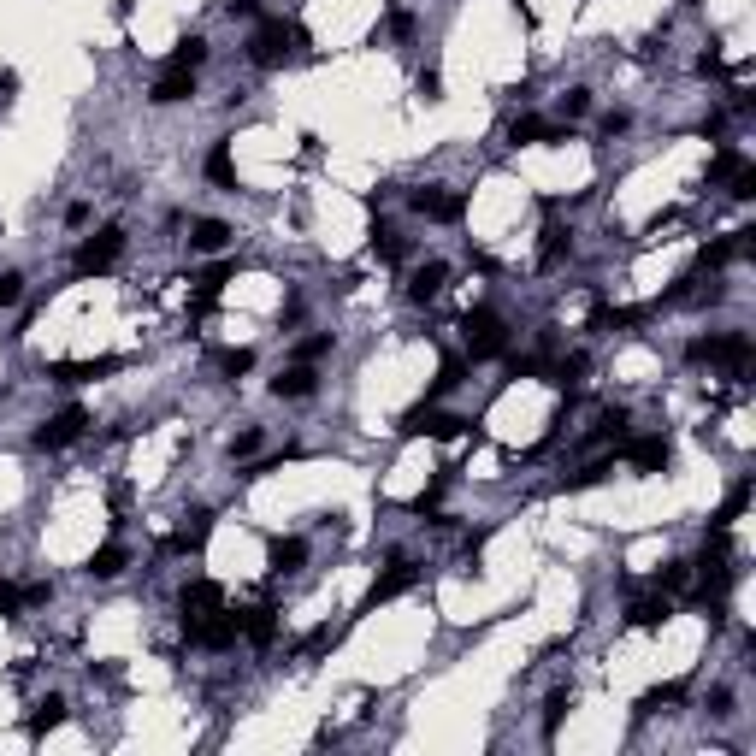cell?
Segmentation results:
<instances>
[{"label": "cell", "instance_id": "6da1fadb", "mask_svg": "<svg viewBox=\"0 0 756 756\" xmlns=\"http://www.w3.org/2000/svg\"><path fill=\"white\" fill-rule=\"evenodd\" d=\"M302 48H308V30H302V24L266 18V24L254 30V42H249V60L260 65V71H272V65H284L290 54H302Z\"/></svg>", "mask_w": 756, "mask_h": 756}, {"label": "cell", "instance_id": "7a4b0ae2", "mask_svg": "<svg viewBox=\"0 0 756 756\" xmlns=\"http://www.w3.org/2000/svg\"><path fill=\"white\" fill-rule=\"evenodd\" d=\"M751 337L745 331H721V337H697L692 349H686V361H709V367H733V373H745L751 367Z\"/></svg>", "mask_w": 756, "mask_h": 756}, {"label": "cell", "instance_id": "3957f363", "mask_svg": "<svg viewBox=\"0 0 756 756\" xmlns=\"http://www.w3.org/2000/svg\"><path fill=\"white\" fill-rule=\"evenodd\" d=\"M461 337H467V355H473V361H497L508 349V325H503V314H491V308H473V314L461 319Z\"/></svg>", "mask_w": 756, "mask_h": 756}, {"label": "cell", "instance_id": "277c9868", "mask_svg": "<svg viewBox=\"0 0 756 756\" xmlns=\"http://www.w3.org/2000/svg\"><path fill=\"white\" fill-rule=\"evenodd\" d=\"M119 254H125V231H119V225H107L101 237H89V243L77 249V278H101V272H113V266H119Z\"/></svg>", "mask_w": 756, "mask_h": 756}, {"label": "cell", "instance_id": "5b68a950", "mask_svg": "<svg viewBox=\"0 0 756 756\" xmlns=\"http://www.w3.org/2000/svg\"><path fill=\"white\" fill-rule=\"evenodd\" d=\"M402 438H461L467 432V420H455V414H443L432 402H420V408H408L402 414V426H396Z\"/></svg>", "mask_w": 756, "mask_h": 756}, {"label": "cell", "instance_id": "8992f818", "mask_svg": "<svg viewBox=\"0 0 756 756\" xmlns=\"http://www.w3.org/2000/svg\"><path fill=\"white\" fill-rule=\"evenodd\" d=\"M89 432V408H60V414H48L42 426H36V449H65V443H77Z\"/></svg>", "mask_w": 756, "mask_h": 756}, {"label": "cell", "instance_id": "52a82bcc", "mask_svg": "<svg viewBox=\"0 0 756 756\" xmlns=\"http://www.w3.org/2000/svg\"><path fill=\"white\" fill-rule=\"evenodd\" d=\"M408 207H414L420 219H432V225H455V219L467 213V201H461L455 189H443V184H426V189H414V195H408Z\"/></svg>", "mask_w": 756, "mask_h": 756}, {"label": "cell", "instance_id": "ba28073f", "mask_svg": "<svg viewBox=\"0 0 756 756\" xmlns=\"http://www.w3.org/2000/svg\"><path fill=\"white\" fill-rule=\"evenodd\" d=\"M414 585H420V562L396 556V562L373 579V591H367V603H361V609H378V603H390V597H402V591H414Z\"/></svg>", "mask_w": 756, "mask_h": 756}, {"label": "cell", "instance_id": "9c48e42d", "mask_svg": "<svg viewBox=\"0 0 756 756\" xmlns=\"http://www.w3.org/2000/svg\"><path fill=\"white\" fill-rule=\"evenodd\" d=\"M184 632H189V644H201V650H231L243 632H237V615H201V621H184Z\"/></svg>", "mask_w": 756, "mask_h": 756}, {"label": "cell", "instance_id": "30bf717a", "mask_svg": "<svg viewBox=\"0 0 756 756\" xmlns=\"http://www.w3.org/2000/svg\"><path fill=\"white\" fill-rule=\"evenodd\" d=\"M178 603H184V621H201V615H219V609H225V585H219V579H189V585H184V597H178Z\"/></svg>", "mask_w": 756, "mask_h": 756}, {"label": "cell", "instance_id": "8fae6325", "mask_svg": "<svg viewBox=\"0 0 756 756\" xmlns=\"http://www.w3.org/2000/svg\"><path fill=\"white\" fill-rule=\"evenodd\" d=\"M119 367H125L119 355H101V361H54L48 378L54 384H89V378H107V373H119Z\"/></svg>", "mask_w": 756, "mask_h": 756}, {"label": "cell", "instance_id": "7c38bea8", "mask_svg": "<svg viewBox=\"0 0 756 756\" xmlns=\"http://www.w3.org/2000/svg\"><path fill=\"white\" fill-rule=\"evenodd\" d=\"M189 95H195V71H178V65H166V71L154 77V89H148L154 107H178V101H189Z\"/></svg>", "mask_w": 756, "mask_h": 756}, {"label": "cell", "instance_id": "4fadbf2b", "mask_svg": "<svg viewBox=\"0 0 756 756\" xmlns=\"http://www.w3.org/2000/svg\"><path fill=\"white\" fill-rule=\"evenodd\" d=\"M319 390V373L308 361H296V367H284V373L272 378V396H284V402H302V396H314Z\"/></svg>", "mask_w": 756, "mask_h": 756}, {"label": "cell", "instance_id": "5bb4252c", "mask_svg": "<svg viewBox=\"0 0 756 756\" xmlns=\"http://www.w3.org/2000/svg\"><path fill=\"white\" fill-rule=\"evenodd\" d=\"M627 461L638 473H662L674 461V449H668V438H638V443H627Z\"/></svg>", "mask_w": 756, "mask_h": 756}, {"label": "cell", "instance_id": "9a60e30c", "mask_svg": "<svg viewBox=\"0 0 756 756\" xmlns=\"http://www.w3.org/2000/svg\"><path fill=\"white\" fill-rule=\"evenodd\" d=\"M443 284H449V266H443V260H426V266L408 278V296H414V302H438Z\"/></svg>", "mask_w": 756, "mask_h": 756}, {"label": "cell", "instance_id": "2e32d148", "mask_svg": "<svg viewBox=\"0 0 756 756\" xmlns=\"http://www.w3.org/2000/svg\"><path fill=\"white\" fill-rule=\"evenodd\" d=\"M237 632H243L249 644L266 650V644L278 638V609H266V603H260V609H249V615H237Z\"/></svg>", "mask_w": 756, "mask_h": 756}, {"label": "cell", "instance_id": "e0dca14e", "mask_svg": "<svg viewBox=\"0 0 756 756\" xmlns=\"http://www.w3.org/2000/svg\"><path fill=\"white\" fill-rule=\"evenodd\" d=\"M508 142H514V148H532V142H567V136L550 125V119H532V113H526V119L508 125Z\"/></svg>", "mask_w": 756, "mask_h": 756}, {"label": "cell", "instance_id": "ac0fdd59", "mask_svg": "<svg viewBox=\"0 0 756 756\" xmlns=\"http://www.w3.org/2000/svg\"><path fill=\"white\" fill-rule=\"evenodd\" d=\"M225 243H231V225L225 219H195L189 225V249L195 254H219Z\"/></svg>", "mask_w": 756, "mask_h": 756}, {"label": "cell", "instance_id": "d6986e66", "mask_svg": "<svg viewBox=\"0 0 756 756\" xmlns=\"http://www.w3.org/2000/svg\"><path fill=\"white\" fill-rule=\"evenodd\" d=\"M207 532H213V514H195V526H184V532L166 538V556H195V550H207Z\"/></svg>", "mask_w": 756, "mask_h": 756}, {"label": "cell", "instance_id": "ffe728a7", "mask_svg": "<svg viewBox=\"0 0 756 756\" xmlns=\"http://www.w3.org/2000/svg\"><path fill=\"white\" fill-rule=\"evenodd\" d=\"M302 562H308V544L302 538H272V550H266V567L272 573H296Z\"/></svg>", "mask_w": 756, "mask_h": 756}, {"label": "cell", "instance_id": "44dd1931", "mask_svg": "<svg viewBox=\"0 0 756 756\" xmlns=\"http://www.w3.org/2000/svg\"><path fill=\"white\" fill-rule=\"evenodd\" d=\"M674 609H668V597H638L627 609V627H638V632H656L662 621H668Z\"/></svg>", "mask_w": 756, "mask_h": 756}, {"label": "cell", "instance_id": "7402d4cb", "mask_svg": "<svg viewBox=\"0 0 756 756\" xmlns=\"http://www.w3.org/2000/svg\"><path fill=\"white\" fill-rule=\"evenodd\" d=\"M231 284V260H219L213 272H201V284H195V314H207L213 302H219V290Z\"/></svg>", "mask_w": 756, "mask_h": 756}, {"label": "cell", "instance_id": "603a6c76", "mask_svg": "<svg viewBox=\"0 0 756 756\" xmlns=\"http://www.w3.org/2000/svg\"><path fill=\"white\" fill-rule=\"evenodd\" d=\"M125 544H101V550H95V556H89V579H119V573H125Z\"/></svg>", "mask_w": 756, "mask_h": 756}, {"label": "cell", "instance_id": "cb8c5ba5", "mask_svg": "<svg viewBox=\"0 0 756 756\" xmlns=\"http://www.w3.org/2000/svg\"><path fill=\"white\" fill-rule=\"evenodd\" d=\"M207 178L219 189H237V166H231V142H213L207 148Z\"/></svg>", "mask_w": 756, "mask_h": 756}, {"label": "cell", "instance_id": "d4e9b609", "mask_svg": "<svg viewBox=\"0 0 756 756\" xmlns=\"http://www.w3.org/2000/svg\"><path fill=\"white\" fill-rule=\"evenodd\" d=\"M567 254H573V231L550 225V231H544V243H538V266H562Z\"/></svg>", "mask_w": 756, "mask_h": 756}, {"label": "cell", "instance_id": "484cf974", "mask_svg": "<svg viewBox=\"0 0 756 756\" xmlns=\"http://www.w3.org/2000/svg\"><path fill=\"white\" fill-rule=\"evenodd\" d=\"M745 508H751V479H739V485L727 491V503H721L715 514H709V526H733V520H739Z\"/></svg>", "mask_w": 756, "mask_h": 756}, {"label": "cell", "instance_id": "4316f807", "mask_svg": "<svg viewBox=\"0 0 756 756\" xmlns=\"http://www.w3.org/2000/svg\"><path fill=\"white\" fill-rule=\"evenodd\" d=\"M680 697H686V686H680V680H668V686H656V692L638 697V703H632V715L644 721V715H656V709H668V703H680Z\"/></svg>", "mask_w": 756, "mask_h": 756}, {"label": "cell", "instance_id": "83f0119b", "mask_svg": "<svg viewBox=\"0 0 756 756\" xmlns=\"http://www.w3.org/2000/svg\"><path fill=\"white\" fill-rule=\"evenodd\" d=\"M644 314H650V308H597V314H591V331H627V325H638Z\"/></svg>", "mask_w": 756, "mask_h": 756}, {"label": "cell", "instance_id": "f1b7e54d", "mask_svg": "<svg viewBox=\"0 0 756 756\" xmlns=\"http://www.w3.org/2000/svg\"><path fill=\"white\" fill-rule=\"evenodd\" d=\"M201 60H207V42H201V36H184V42L166 54V65H178V71H195Z\"/></svg>", "mask_w": 756, "mask_h": 756}, {"label": "cell", "instance_id": "f546056e", "mask_svg": "<svg viewBox=\"0 0 756 756\" xmlns=\"http://www.w3.org/2000/svg\"><path fill=\"white\" fill-rule=\"evenodd\" d=\"M609 473H615L609 461H591V467H579V473H567V479H562V491H591V485H603Z\"/></svg>", "mask_w": 756, "mask_h": 756}, {"label": "cell", "instance_id": "4dcf8cb0", "mask_svg": "<svg viewBox=\"0 0 756 756\" xmlns=\"http://www.w3.org/2000/svg\"><path fill=\"white\" fill-rule=\"evenodd\" d=\"M461 373H467V361H461V355H443L438 378H432V402H438V396H449V390L461 384Z\"/></svg>", "mask_w": 756, "mask_h": 756}, {"label": "cell", "instance_id": "1f68e13d", "mask_svg": "<svg viewBox=\"0 0 756 756\" xmlns=\"http://www.w3.org/2000/svg\"><path fill=\"white\" fill-rule=\"evenodd\" d=\"M60 721H65V703H60V697H42V703H36V715H30V733L42 739V733H48V727H60Z\"/></svg>", "mask_w": 756, "mask_h": 756}, {"label": "cell", "instance_id": "d6a6232c", "mask_svg": "<svg viewBox=\"0 0 756 756\" xmlns=\"http://www.w3.org/2000/svg\"><path fill=\"white\" fill-rule=\"evenodd\" d=\"M627 438V408H609L603 420H597V432H591V443H621Z\"/></svg>", "mask_w": 756, "mask_h": 756}, {"label": "cell", "instance_id": "836d02e7", "mask_svg": "<svg viewBox=\"0 0 756 756\" xmlns=\"http://www.w3.org/2000/svg\"><path fill=\"white\" fill-rule=\"evenodd\" d=\"M567 709H573V692H550V703H544V739H556Z\"/></svg>", "mask_w": 756, "mask_h": 756}, {"label": "cell", "instance_id": "e575fe53", "mask_svg": "<svg viewBox=\"0 0 756 756\" xmlns=\"http://www.w3.org/2000/svg\"><path fill=\"white\" fill-rule=\"evenodd\" d=\"M739 166H745V154H739V148H721V154L709 160V178H721V184H727V178H733Z\"/></svg>", "mask_w": 756, "mask_h": 756}, {"label": "cell", "instance_id": "d590c367", "mask_svg": "<svg viewBox=\"0 0 756 756\" xmlns=\"http://www.w3.org/2000/svg\"><path fill=\"white\" fill-rule=\"evenodd\" d=\"M325 355H331V337H325V331L296 343V361H308V367H314V361H325Z\"/></svg>", "mask_w": 756, "mask_h": 756}, {"label": "cell", "instance_id": "8d00e7d4", "mask_svg": "<svg viewBox=\"0 0 756 756\" xmlns=\"http://www.w3.org/2000/svg\"><path fill=\"white\" fill-rule=\"evenodd\" d=\"M686 579H692V562H668L662 573H656V591H680Z\"/></svg>", "mask_w": 756, "mask_h": 756}, {"label": "cell", "instance_id": "74e56055", "mask_svg": "<svg viewBox=\"0 0 756 756\" xmlns=\"http://www.w3.org/2000/svg\"><path fill=\"white\" fill-rule=\"evenodd\" d=\"M249 367H254L249 349H225V355H219V373H231V378H243Z\"/></svg>", "mask_w": 756, "mask_h": 756}, {"label": "cell", "instance_id": "f35d334b", "mask_svg": "<svg viewBox=\"0 0 756 756\" xmlns=\"http://www.w3.org/2000/svg\"><path fill=\"white\" fill-rule=\"evenodd\" d=\"M585 107H591V89H567V95H562V113H567V119H579Z\"/></svg>", "mask_w": 756, "mask_h": 756}, {"label": "cell", "instance_id": "ab89813d", "mask_svg": "<svg viewBox=\"0 0 756 756\" xmlns=\"http://www.w3.org/2000/svg\"><path fill=\"white\" fill-rule=\"evenodd\" d=\"M18 609H24V591H18V585H6V579H0V615H18Z\"/></svg>", "mask_w": 756, "mask_h": 756}, {"label": "cell", "instance_id": "60d3db41", "mask_svg": "<svg viewBox=\"0 0 756 756\" xmlns=\"http://www.w3.org/2000/svg\"><path fill=\"white\" fill-rule=\"evenodd\" d=\"M18 296H24V278H18V272H6V278H0V308H12Z\"/></svg>", "mask_w": 756, "mask_h": 756}, {"label": "cell", "instance_id": "b9f144b4", "mask_svg": "<svg viewBox=\"0 0 756 756\" xmlns=\"http://www.w3.org/2000/svg\"><path fill=\"white\" fill-rule=\"evenodd\" d=\"M254 449H260V432H237V438H231V461H237V455H254Z\"/></svg>", "mask_w": 756, "mask_h": 756}, {"label": "cell", "instance_id": "7bdbcfd3", "mask_svg": "<svg viewBox=\"0 0 756 756\" xmlns=\"http://www.w3.org/2000/svg\"><path fill=\"white\" fill-rule=\"evenodd\" d=\"M231 18H260V0H225Z\"/></svg>", "mask_w": 756, "mask_h": 756}, {"label": "cell", "instance_id": "ee69618b", "mask_svg": "<svg viewBox=\"0 0 756 756\" xmlns=\"http://www.w3.org/2000/svg\"><path fill=\"white\" fill-rule=\"evenodd\" d=\"M697 77H721V54L709 48V54H697Z\"/></svg>", "mask_w": 756, "mask_h": 756}, {"label": "cell", "instance_id": "f6af8a7d", "mask_svg": "<svg viewBox=\"0 0 756 756\" xmlns=\"http://www.w3.org/2000/svg\"><path fill=\"white\" fill-rule=\"evenodd\" d=\"M390 36H414V12H390Z\"/></svg>", "mask_w": 756, "mask_h": 756}, {"label": "cell", "instance_id": "bcb514c9", "mask_svg": "<svg viewBox=\"0 0 756 756\" xmlns=\"http://www.w3.org/2000/svg\"><path fill=\"white\" fill-rule=\"evenodd\" d=\"M420 95H426V101H438V95H443V77H438V71H426V77H420Z\"/></svg>", "mask_w": 756, "mask_h": 756}, {"label": "cell", "instance_id": "7dc6e473", "mask_svg": "<svg viewBox=\"0 0 756 756\" xmlns=\"http://www.w3.org/2000/svg\"><path fill=\"white\" fill-rule=\"evenodd\" d=\"M627 125H632L627 113H609V119H603V136H621V130H627Z\"/></svg>", "mask_w": 756, "mask_h": 756}, {"label": "cell", "instance_id": "c3c4849f", "mask_svg": "<svg viewBox=\"0 0 756 756\" xmlns=\"http://www.w3.org/2000/svg\"><path fill=\"white\" fill-rule=\"evenodd\" d=\"M12 89H18V77H12V71H0V95H12Z\"/></svg>", "mask_w": 756, "mask_h": 756}]
</instances>
